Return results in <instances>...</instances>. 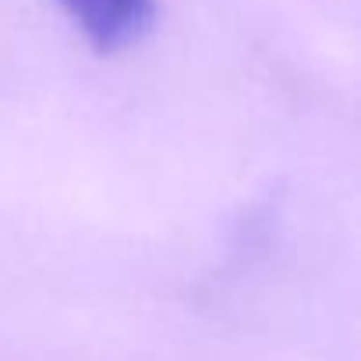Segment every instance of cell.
<instances>
[{
	"label": "cell",
	"mask_w": 361,
	"mask_h": 361,
	"mask_svg": "<svg viewBox=\"0 0 361 361\" xmlns=\"http://www.w3.org/2000/svg\"><path fill=\"white\" fill-rule=\"evenodd\" d=\"M75 29L99 54L142 43L156 22V0H57Z\"/></svg>",
	"instance_id": "6da1fadb"
}]
</instances>
